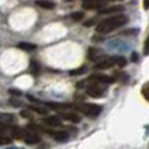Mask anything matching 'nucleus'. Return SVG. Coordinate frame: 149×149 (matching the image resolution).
I'll list each match as a JSON object with an SVG mask.
<instances>
[{
	"label": "nucleus",
	"mask_w": 149,
	"mask_h": 149,
	"mask_svg": "<svg viewBox=\"0 0 149 149\" xmlns=\"http://www.w3.org/2000/svg\"><path fill=\"white\" fill-rule=\"evenodd\" d=\"M127 22H128V17H127L126 15L116 13V15L110 16V17L102 20L101 22H98L95 30L100 34H107V33H111V31L116 30V29L122 28V26L126 25Z\"/></svg>",
	"instance_id": "f257e3e1"
},
{
	"label": "nucleus",
	"mask_w": 149,
	"mask_h": 149,
	"mask_svg": "<svg viewBox=\"0 0 149 149\" xmlns=\"http://www.w3.org/2000/svg\"><path fill=\"white\" fill-rule=\"evenodd\" d=\"M127 63L124 56H107L94 65L95 70H109L111 67H124Z\"/></svg>",
	"instance_id": "f03ea898"
},
{
	"label": "nucleus",
	"mask_w": 149,
	"mask_h": 149,
	"mask_svg": "<svg viewBox=\"0 0 149 149\" xmlns=\"http://www.w3.org/2000/svg\"><path fill=\"white\" fill-rule=\"evenodd\" d=\"M74 107L77 111L88 116H97L102 111V106L95 105V103H79V105H74Z\"/></svg>",
	"instance_id": "7ed1b4c3"
},
{
	"label": "nucleus",
	"mask_w": 149,
	"mask_h": 149,
	"mask_svg": "<svg viewBox=\"0 0 149 149\" xmlns=\"http://www.w3.org/2000/svg\"><path fill=\"white\" fill-rule=\"evenodd\" d=\"M105 93H106V88L103 86L102 82L93 81V84H90L89 86L86 88V94L93 98H100V97H102Z\"/></svg>",
	"instance_id": "20e7f679"
},
{
	"label": "nucleus",
	"mask_w": 149,
	"mask_h": 149,
	"mask_svg": "<svg viewBox=\"0 0 149 149\" xmlns=\"http://www.w3.org/2000/svg\"><path fill=\"white\" fill-rule=\"evenodd\" d=\"M28 131H25V136H24V141L26 144H37V143L41 141V137L37 134V131L30 128H26Z\"/></svg>",
	"instance_id": "39448f33"
},
{
	"label": "nucleus",
	"mask_w": 149,
	"mask_h": 149,
	"mask_svg": "<svg viewBox=\"0 0 149 149\" xmlns=\"http://www.w3.org/2000/svg\"><path fill=\"white\" fill-rule=\"evenodd\" d=\"M88 81H95V82H102V84H111V82L115 81V79L111 76H107V74H103V73H94L89 77Z\"/></svg>",
	"instance_id": "423d86ee"
},
{
	"label": "nucleus",
	"mask_w": 149,
	"mask_h": 149,
	"mask_svg": "<svg viewBox=\"0 0 149 149\" xmlns=\"http://www.w3.org/2000/svg\"><path fill=\"white\" fill-rule=\"evenodd\" d=\"M105 1H100V0H85L82 3V8L84 9H102L105 7Z\"/></svg>",
	"instance_id": "0eeeda50"
},
{
	"label": "nucleus",
	"mask_w": 149,
	"mask_h": 149,
	"mask_svg": "<svg viewBox=\"0 0 149 149\" xmlns=\"http://www.w3.org/2000/svg\"><path fill=\"white\" fill-rule=\"evenodd\" d=\"M123 10V5H111V7H105L102 9H100L98 15H116V13H122Z\"/></svg>",
	"instance_id": "6e6552de"
},
{
	"label": "nucleus",
	"mask_w": 149,
	"mask_h": 149,
	"mask_svg": "<svg viewBox=\"0 0 149 149\" xmlns=\"http://www.w3.org/2000/svg\"><path fill=\"white\" fill-rule=\"evenodd\" d=\"M9 135L12 136V139L21 140V139H24V136H25V131H24L22 128H20V127H17V126H12Z\"/></svg>",
	"instance_id": "1a4fd4ad"
},
{
	"label": "nucleus",
	"mask_w": 149,
	"mask_h": 149,
	"mask_svg": "<svg viewBox=\"0 0 149 149\" xmlns=\"http://www.w3.org/2000/svg\"><path fill=\"white\" fill-rule=\"evenodd\" d=\"M62 116H56V115H52V116H46L43 119L45 123L49 124L51 127H58V126H62Z\"/></svg>",
	"instance_id": "9d476101"
},
{
	"label": "nucleus",
	"mask_w": 149,
	"mask_h": 149,
	"mask_svg": "<svg viewBox=\"0 0 149 149\" xmlns=\"http://www.w3.org/2000/svg\"><path fill=\"white\" fill-rule=\"evenodd\" d=\"M60 116H62L63 119H65V120L71 122V123H80V122H81L80 115L76 113H62Z\"/></svg>",
	"instance_id": "9b49d317"
},
{
	"label": "nucleus",
	"mask_w": 149,
	"mask_h": 149,
	"mask_svg": "<svg viewBox=\"0 0 149 149\" xmlns=\"http://www.w3.org/2000/svg\"><path fill=\"white\" fill-rule=\"evenodd\" d=\"M52 137H54L56 141H59V143H64V141H67L68 140V132L67 131H56V132H52V135H51Z\"/></svg>",
	"instance_id": "f8f14e48"
},
{
	"label": "nucleus",
	"mask_w": 149,
	"mask_h": 149,
	"mask_svg": "<svg viewBox=\"0 0 149 149\" xmlns=\"http://www.w3.org/2000/svg\"><path fill=\"white\" fill-rule=\"evenodd\" d=\"M47 107H50L51 110H56V111H62L63 109L70 107L71 105H63V103H56V102H47L46 103Z\"/></svg>",
	"instance_id": "ddd939ff"
},
{
	"label": "nucleus",
	"mask_w": 149,
	"mask_h": 149,
	"mask_svg": "<svg viewBox=\"0 0 149 149\" xmlns=\"http://www.w3.org/2000/svg\"><path fill=\"white\" fill-rule=\"evenodd\" d=\"M36 4L39 5V7H42V8H45V9H54V8H55L54 3L49 1V0H37Z\"/></svg>",
	"instance_id": "4468645a"
},
{
	"label": "nucleus",
	"mask_w": 149,
	"mask_h": 149,
	"mask_svg": "<svg viewBox=\"0 0 149 149\" xmlns=\"http://www.w3.org/2000/svg\"><path fill=\"white\" fill-rule=\"evenodd\" d=\"M17 47H18V49H21V50H25V51H34V50L37 49L36 45L26 43V42H20V43L17 45Z\"/></svg>",
	"instance_id": "2eb2a0df"
},
{
	"label": "nucleus",
	"mask_w": 149,
	"mask_h": 149,
	"mask_svg": "<svg viewBox=\"0 0 149 149\" xmlns=\"http://www.w3.org/2000/svg\"><path fill=\"white\" fill-rule=\"evenodd\" d=\"M16 119V116L13 114H9V113H1L0 114V120L1 122H7V123H13Z\"/></svg>",
	"instance_id": "dca6fc26"
},
{
	"label": "nucleus",
	"mask_w": 149,
	"mask_h": 149,
	"mask_svg": "<svg viewBox=\"0 0 149 149\" xmlns=\"http://www.w3.org/2000/svg\"><path fill=\"white\" fill-rule=\"evenodd\" d=\"M12 143V136H7V134H0V145L10 144Z\"/></svg>",
	"instance_id": "f3484780"
},
{
	"label": "nucleus",
	"mask_w": 149,
	"mask_h": 149,
	"mask_svg": "<svg viewBox=\"0 0 149 149\" xmlns=\"http://www.w3.org/2000/svg\"><path fill=\"white\" fill-rule=\"evenodd\" d=\"M141 94L147 101H149V81H147L141 88Z\"/></svg>",
	"instance_id": "a211bd4d"
},
{
	"label": "nucleus",
	"mask_w": 149,
	"mask_h": 149,
	"mask_svg": "<svg viewBox=\"0 0 149 149\" xmlns=\"http://www.w3.org/2000/svg\"><path fill=\"white\" fill-rule=\"evenodd\" d=\"M29 109H31V111H34V113H38V114H41V115H46V114H47V110H46V109L37 107V106H30Z\"/></svg>",
	"instance_id": "6ab92c4d"
},
{
	"label": "nucleus",
	"mask_w": 149,
	"mask_h": 149,
	"mask_svg": "<svg viewBox=\"0 0 149 149\" xmlns=\"http://www.w3.org/2000/svg\"><path fill=\"white\" fill-rule=\"evenodd\" d=\"M20 115L21 116H24V118H29V119H31L33 118V113H31V109H29L28 107V110H22L20 113Z\"/></svg>",
	"instance_id": "aec40b11"
},
{
	"label": "nucleus",
	"mask_w": 149,
	"mask_h": 149,
	"mask_svg": "<svg viewBox=\"0 0 149 149\" xmlns=\"http://www.w3.org/2000/svg\"><path fill=\"white\" fill-rule=\"evenodd\" d=\"M86 71V68L85 67H81V68H77V70H72V71H70V74L71 76H76V74H82Z\"/></svg>",
	"instance_id": "412c9836"
},
{
	"label": "nucleus",
	"mask_w": 149,
	"mask_h": 149,
	"mask_svg": "<svg viewBox=\"0 0 149 149\" xmlns=\"http://www.w3.org/2000/svg\"><path fill=\"white\" fill-rule=\"evenodd\" d=\"M71 17H72L74 21H80V20H82V17H84V13L82 12H74Z\"/></svg>",
	"instance_id": "4be33fe9"
},
{
	"label": "nucleus",
	"mask_w": 149,
	"mask_h": 149,
	"mask_svg": "<svg viewBox=\"0 0 149 149\" xmlns=\"http://www.w3.org/2000/svg\"><path fill=\"white\" fill-rule=\"evenodd\" d=\"M144 55L145 56L149 55V36H148V38L145 39V43H144Z\"/></svg>",
	"instance_id": "5701e85b"
},
{
	"label": "nucleus",
	"mask_w": 149,
	"mask_h": 149,
	"mask_svg": "<svg viewBox=\"0 0 149 149\" xmlns=\"http://www.w3.org/2000/svg\"><path fill=\"white\" fill-rule=\"evenodd\" d=\"M30 65H31V72H33V73H36V72H37V71H38V70H39V65H38V64H37V63H36V62H34V60H33V62H31V63H30Z\"/></svg>",
	"instance_id": "b1692460"
},
{
	"label": "nucleus",
	"mask_w": 149,
	"mask_h": 149,
	"mask_svg": "<svg viewBox=\"0 0 149 149\" xmlns=\"http://www.w3.org/2000/svg\"><path fill=\"white\" fill-rule=\"evenodd\" d=\"M9 93H10V94H15V95H21V94H22L20 90H16V89H9Z\"/></svg>",
	"instance_id": "393cba45"
},
{
	"label": "nucleus",
	"mask_w": 149,
	"mask_h": 149,
	"mask_svg": "<svg viewBox=\"0 0 149 149\" xmlns=\"http://www.w3.org/2000/svg\"><path fill=\"white\" fill-rule=\"evenodd\" d=\"M10 103H12V105H15V106H21L22 105V103H21V101H16V100H10Z\"/></svg>",
	"instance_id": "a878e982"
},
{
	"label": "nucleus",
	"mask_w": 149,
	"mask_h": 149,
	"mask_svg": "<svg viewBox=\"0 0 149 149\" xmlns=\"http://www.w3.org/2000/svg\"><path fill=\"white\" fill-rule=\"evenodd\" d=\"M28 100H30L31 102H36V103H39V102H41V101H39V100H37V98L31 97V95H28Z\"/></svg>",
	"instance_id": "bb28decb"
},
{
	"label": "nucleus",
	"mask_w": 149,
	"mask_h": 149,
	"mask_svg": "<svg viewBox=\"0 0 149 149\" xmlns=\"http://www.w3.org/2000/svg\"><path fill=\"white\" fill-rule=\"evenodd\" d=\"M143 7H144V9H149V0H144L143 1Z\"/></svg>",
	"instance_id": "cd10ccee"
},
{
	"label": "nucleus",
	"mask_w": 149,
	"mask_h": 149,
	"mask_svg": "<svg viewBox=\"0 0 149 149\" xmlns=\"http://www.w3.org/2000/svg\"><path fill=\"white\" fill-rule=\"evenodd\" d=\"M132 60H137V54H132Z\"/></svg>",
	"instance_id": "c85d7f7f"
},
{
	"label": "nucleus",
	"mask_w": 149,
	"mask_h": 149,
	"mask_svg": "<svg viewBox=\"0 0 149 149\" xmlns=\"http://www.w3.org/2000/svg\"><path fill=\"white\" fill-rule=\"evenodd\" d=\"M82 1H85V0H82ZM100 1H105V3H107V1H114V0H100Z\"/></svg>",
	"instance_id": "c756f323"
}]
</instances>
